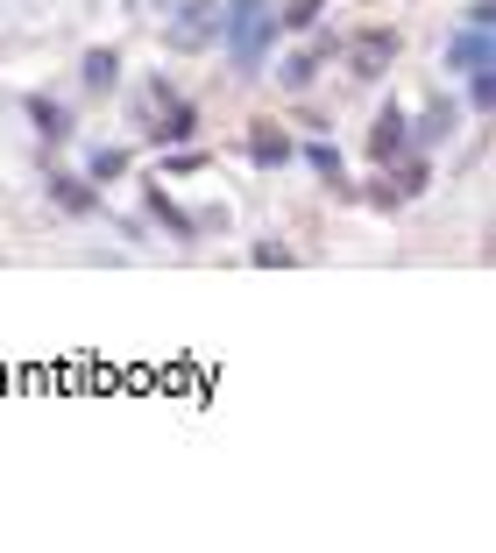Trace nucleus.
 <instances>
[{
  "instance_id": "f03ea898",
  "label": "nucleus",
  "mask_w": 496,
  "mask_h": 553,
  "mask_svg": "<svg viewBox=\"0 0 496 553\" xmlns=\"http://www.w3.org/2000/svg\"><path fill=\"white\" fill-rule=\"evenodd\" d=\"M482 64H489V29L468 22V29L447 43V71H482Z\"/></svg>"
},
{
  "instance_id": "f8f14e48",
  "label": "nucleus",
  "mask_w": 496,
  "mask_h": 553,
  "mask_svg": "<svg viewBox=\"0 0 496 553\" xmlns=\"http://www.w3.org/2000/svg\"><path fill=\"white\" fill-rule=\"evenodd\" d=\"M440 135H454V107H433V114L419 121V142H440Z\"/></svg>"
},
{
  "instance_id": "0eeeda50",
  "label": "nucleus",
  "mask_w": 496,
  "mask_h": 553,
  "mask_svg": "<svg viewBox=\"0 0 496 553\" xmlns=\"http://www.w3.org/2000/svg\"><path fill=\"white\" fill-rule=\"evenodd\" d=\"M29 114H36V128H43L50 142H64V135H71V114H64L57 100H29Z\"/></svg>"
},
{
  "instance_id": "4468645a",
  "label": "nucleus",
  "mask_w": 496,
  "mask_h": 553,
  "mask_svg": "<svg viewBox=\"0 0 496 553\" xmlns=\"http://www.w3.org/2000/svg\"><path fill=\"white\" fill-rule=\"evenodd\" d=\"M468 78H475V86H468V93H475V107H489V100H496V71L482 64V71H468Z\"/></svg>"
},
{
  "instance_id": "9d476101",
  "label": "nucleus",
  "mask_w": 496,
  "mask_h": 553,
  "mask_svg": "<svg viewBox=\"0 0 496 553\" xmlns=\"http://www.w3.org/2000/svg\"><path fill=\"white\" fill-rule=\"evenodd\" d=\"M319 15H326V0H291V8L277 15V29H312Z\"/></svg>"
},
{
  "instance_id": "9b49d317",
  "label": "nucleus",
  "mask_w": 496,
  "mask_h": 553,
  "mask_svg": "<svg viewBox=\"0 0 496 553\" xmlns=\"http://www.w3.org/2000/svg\"><path fill=\"white\" fill-rule=\"evenodd\" d=\"M128 171V149H93V178L107 185V178H121Z\"/></svg>"
},
{
  "instance_id": "7ed1b4c3",
  "label": "nucleus",
  "mask_w": 496,
  "mask_h": 553,
  "mask_svg": "<svg viewBox=\"0 0 496 553\" xmlns=\"http://www.w3.org/2000/svg\"><path fill=\"white\" fill-rule=\"evenodd\" d=\"M369 149L383 156V164H390V156H404V149H411V121H404L397 107H383V114H376V142H369Z\"/></svg>"
},
{
  "instance_id": "20e7f679",
  "label": "nucleus",
  "mask_w": 496,
  "mask_h": 553,
  "mask_svg": "<svg viewBox=\"0 0 496 553\" xmlns=\"http://www.w3.org/2000/svg\"><path fill=\"white\" fill-rule=\"evenodd\" d=\"M390 57H397V36H390V29H369V36L355 43V78H376Z\"/></svg>"
},
{
  "instance_id": "1a4fd4ad",
  "label": "nucleus",
  "mask_w": 496,
  "mask_h": 553,
  "mask_svg": "<svg viewBox=\"0 0 496 553\" xmlns=\"http://www.w3.org/2000/svg\"><path fill=\"white\" fill-rule=\"evenodd\" d=\"M50 192H57V206H64V213H93V192L78 185V178H50Z\"/></svg>"
},
{
  "instance_id": "f257e3e1",
  "label": "nucleus",
  "mask_w": 496,
  "mask_h": 553,
  "mask_svg": "<svg viewBox=\"0 0 496 553\" xmlns=\"http://www.w3.org/2000/svg\"><path fill=\"white\" fill-rule=\"evenodd\" d=\"M220 29H227V50H234V64H256V57L270 50V36H277V15H270V0H234Z\"/></svg>"
},
{
  "instance_id": "ddd939ff",
  "label": "nucleus",
  "mask_w": 496,
  "mask_h": 553,
  "mask_svg": "<svg viewBox=\"0 0 496 553\" xmlns=\"http://www.w3.org/2000/svg\"><path fill=\"white\" fill-rule=\"evenodd\" d=\"M305 156H312V171H319V178H334V185H341V156H334V149H326V142H312Z\"/></svg>"
},
{
  "instance_id": "423d86ee",
  "label": "nucleus",
  "mask_w": 496,
  "mask_h": 553,
  "mask_svg": "<svg viewBox=\"0 0 496 553\" xmlns=\"http://www.w3.org/2000/svg\"><path fill=\"white\" fill-rule=\"evenodd\" d=\"M326 57H334V43H319V50H298V57H291L277 78H284V86H312V71H319Z\"/></svg>"
},
{
  "instance_id": "39448f33",
  "label": "nucleus",
  "mask_w": 496,
  "mask_h": 553,
  "mask_svg": "<svg viewBox=\"0 0 496 553\" xmlns=\"http://www.w3.org/2000/svg\"><path fill=\"white\" fill-rule=\"evenodd\" d=\"M248 149H256V164H263V171H270V164H291V135L270 128V121L256 128V142H248Z\"/></svg>"
},
{
  "instance_id": "6e6552de",
  "label": "nucleus",
  "mask_w": 496,
  "mask_h": 553,
  "mask_svg": "<svg viewBox=\"0 0 496 553\" xmlns=\"http://www.w3.org/2000/svg\"><path fill=\"white\" fill-rule=\"evenodd\" d=\"M114 78H121V57H114V50H93V57H86V86H93V93H107Z\"/></svg>"
}]
</instances>
